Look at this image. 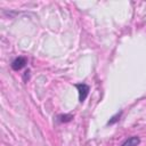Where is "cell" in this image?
Listing matches in <instances>:
<instances>
[{"instance_id":"2","label":"cell","mask_w":146,"mask_h":146,"mask_svg":"<svg viewBox=\"0 0 146 146\" xmlns=\"http://www.w3.org/2000/svg\"><path fill=\"white\" fill-rule=\"evenodd\" d=\"M26 64H27V59H26L25 57L19 56V57H17V58H15V59L13 60V63H11V68H13L14 71H19V70H22Z\"/></svg>"},{"instance_id":"1","label":"cell","mask_w":146,"mask_h":146,"mask_svg":"<svg viewBox=\"0 0 146 146\" xmlns=\"http://www.w3.org/2000/svg\"><path fill=\"white\" fill-rule=\"evenodd\" d=\"M75 87H76V89H78V91H79V100L82 103V102L87 98L90 88H89V86L86 84V83H78V84H75Z\"/></svg>"},{"instance_id":"5","label":"cell","mask_w":146,"mask_h":146,"mask_svg":"<svg viewBox=\"0 0 146 146\" xmlns=\"http://www.w3.org/2000/svg\"><path fill=\"white\" fill-rule=\"evenodd\" d=\"M120 115H121V113H117L115 116H113V117H112V120H110V121H108V124H113L114 122H116V121L119 120L117 117H120Z\"/></svg>"},{"instance_id":"4","label":"cell","mask_w":146,"mask_h":146,"mask_svg":"<svg viewBox=\"0 0 146 146\" xmlns=\"http://www.w3.org/2000/svg\"><path fill=\"white\" fill-rule=\"evenodd\" d=\"M58 119H59L60 122H68V121H71L73 119V116L72 115H59Z\"/></svg>"},{"instance_id":"3","label":"cell","mask_w":146,"mask_h":146,"mask_svg":"<svg viewBox=\"0 0 146 146\" xmlns=\"http://www.w3.org/2000/svg\"><path fill=\"white\" fill-rule=\"evenodd\" d=\"M139 143H140V139L137 136H132V137L128 138L121 146H138Z\"/></svg>"}]
</instances>
